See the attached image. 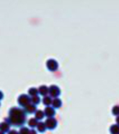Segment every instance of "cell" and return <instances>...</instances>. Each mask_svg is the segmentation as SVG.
I'll return each instance as SVG.
<instances>
[{"mask_svg": "<svg viewBox=\"0 0 119 134\" xmlns=\"http://www.w3.org/2000/svg\"><path fill=\"white\" fill-rule=\"evenodd\" d=\"M8 134H19V133L17 132L16 131H10L9 132H8Z\"/></svg>", "mask_w": 119, "mask_h": 134, "instance_id": "cell-2", "label": "cell"}, {"mask_svg": "<svg viewBox=\"0 0 119 134\" xmlns=\"http://www.w3.org/2000/svg\"><path fill=\"white\" fill-rule=\"evenodd\" d=\"M9 129H10L9 122H2V124H0V131H1V132H3V133L7 132V131H9Z\"/></svg>", "mask_w": 119, "mask_h": 134, "instance_id": "cell-1", "label": "cell"}, {"mask_svg": "<svg viewBox=\"0 0 119 134\" xmlns=\"http://www.w3.org/2000/svg\"><path fill=\"white\" fill-rule=\"evenodd\" d=\"M0 134H5V133H3V132H1V131H0Z\"/></svg>", "mask_w": 119, "mask_h": 134, "instance_id": "cell-4", "label": "cell"}, {"mask_svg": "<svg viewBox=\"0 0 119 134\" xmlns=\"http://www.w3.org/2000/svg\"><path fill=\"white\" fill-rule=\"evenodd\" d=\"M3 98H4V94L1 91H0V100H1V99Z\"/></svg>", "mask_w": 119, "mask_h": 134, "instance_id": "cell-3", "label": "cell"}]
</instances>
